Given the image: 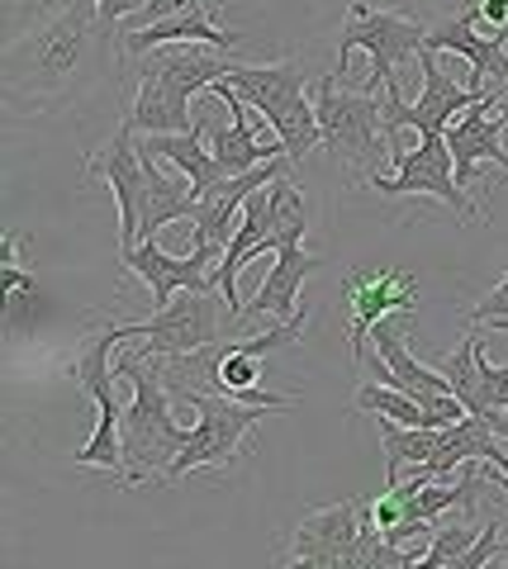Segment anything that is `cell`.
I'll use <instances>...</instances> for the list:
<instances>
[{"label": "cell", "instance_id": "6da1fadb", "mask_svg": "<svg viewBox=\"0 0 508 569\" xmlns=\"http://www.w3.org/2000/svg\"><path fill=\"white\" fill-rule=\"evenodd\" d=\"M114 33L100 24L96 0H81L58 20L6 39L0 91L14 114H48L96 81V62L110 52Z\"/></svg>", "mask_w": 508, "mask_h": 569}, {"label": "cell", "instance_id": "7a4b0ae2", "mask_svg": "<svg viewBox=\"0 0 508 569\" xmlns=\"http://www.w3.org/2000/svg\"><path fill=\"white\" fill-rule=\"evenodd\" d=\"M114 370L119 380L133 385V403L124 408V475H119V485L133 489V485H148V479L162 485L171 460L190 441V427L171 418V385H167L162 356H148L133 347L119 356Z\"/></svg>", "mask_w": 508, "mask_h": 569}, {"label": "cell", "instance_id": "3957f363", "mask_svg": "<svg viewBox=\"0 0 508 569\" xmlns=\"http://www.w3.org/2000/svg\"><path fill=\"white\" fill-rule=\"evenodd\" d=\"M323 148L332 162L352 171V181H371L390 167V133H385V100L371 91H338V71L313 86Z\"/></svg>", "mask_w": 508, "mask_h": 569}, {"label": "cell", "instance_id": "277c9868", "mask_svg": "<svg viewBox=\"0 0 508 569\" xmlns=\"http://www.w3.org/2000/svg\"><path fill=\"white\" fill-rule=\"evenodd\" d=\"M177 395L196 408L200 422L190 427L186 451L171 460L162 485H181V479L196 475V470H229L242 456V447H248V437L267 422V413H280L276 403H248V399L219 395V389H200V385L177 389Z\"/></svg>", "mask_w": 508, "mask_h": 569}, {"label": "cell", "instance_id": "5b68a950", "mask_svg": "<svg viewBox=\"0 0 508 569\" xmlns=\"http://www.w3.org/2000/svg\"><path fill=\"white\" fill-rule=\"evenodd\" d=\"M428 39V24L414 20V14H395V10H376L366 0H352L347 6V20L338 33V77H347V58L352 52H366L371 58V81L361 91H399V62L414 58Z\"/></svg>", "mask_w": 508, "mask_h": 569}, {"label": "cell", "instance_id": "8992f818", "mask_svg": "<svg viewBox=\"0 0 508 569\" xmlns=\"http://www.w3.org/2000/svg\"><path fill=\"white\" fill-rule=\"evenodd\" d=\"M124 342V332H119L114 323L110 328H100L91 342H86L81 351H77V366L67 370L86 395L96 399V432H91V441L77 451V466H86V470H110V475H124V408L114 403V347Z\"/></svg>", "mask_w": 508, "mask_h": 569}, {"label": "cell", "instance_id": "52a82bcc", "mask_svg": "<svg viewBox=\"0 0 508 569\" xmlns=\"http://www.w3.org/2000/svg\"><path fill=\"white\" fill-rule=\"evenodd\" d=\"M233 323H242V318H233L229 299L219 290H186L167 309H157L148 323H119V332H124V342H138V351L148 356H190L223 342V332Z\"/></svg>", "mask_w": 508, "mask_h": 569}, {"label": "cell", "instance_id": "ba28073f", "mask_svg": "<svg viewBox=\"0 0 508 569\" xmlns=\"http://www.w3.org/2000/svg\"><path fill=\"white\" fill-rule=\"evenodd\" d=\"M418 309V276L395 271V266H352L342 276V318H347V342H352V361L361 366L371 328L390 313Z\"/></svg>", "mask_w": 508, "mask_h": 569}, {"label": "cell", "instance_id": "9c48e42d", "mask_svg": "<svg viewBox=\"0 0 508 569\" xmlns=\"http://www.w3.org/2000/svg\"><path fill=\"white\" fill-rule=\"evenodd\" d=\"M366 186L376 194H390V200H399V194H432V200H442L447 209H457L461 219H480V204L466 200V186L457 176V157H451L447 133H424L414 152L399 157L395 176H371Z\"/></svg>", "mask_w": 508, "mask_h": 569}, {"label": "cell", "instance_id": "30bf717a", "mask_svg": "<svg viewBox=\"0 0 508 569\" xmlns=\"http://www.w3.org/2000/svg\"><path fill=\"white\" fill-rule=\"evenodd\" d=\"M418 67H424V91L409 104L405 91H385V133H399V129H418V133H447V123L466 114L476 100H485V91H470V86H457V77H447L437 67V52L418 48Z\"/></svg>", "mask_w": 508, "mask_h": 569}, {"label": "cell", "instance_id": "8fae6325", "mask_svg": "<svg viewBox=\"0 0 508 569\" xmlns=\"http://www.w3.org/2000/svg\"><path fill=\"white\" fill-rule=\"evenodd\" d=\"M361 498H342V503L305 512V522L280 541L276 560L286 565H309V569H347V556L361 537Z\"/></svg>", "mask_w": 508, "mask_h": 569}, {"label": "cell", "instance_id": "7c38bea8", "mask_svg": "<svg viewBox=\"0 0 508 569\" xmlns=\"http://www.w3.org/2000/svg\"><path fill=\"white\" fill-rule=\"evenodd\" d=\"M86 176L91 181L96 176L110 181L114 204H119V247H138L143 242V194H148V162L138 152V133L119 123V133L100 152H91Z\"/></svg>", "mask_w": 508, "mask_h": 569}, {"label": "cell", "instance_id": "4fadbf2b", "mask_svg": "<svg viewBox=\"0 0 508 569\" xmlns=\"http://www.w3.org/2000/svg\"><path fill=\"white\" fill-rule=\"evenodd\" d=\"M215 257L219 247H190V257H171L167 247L143 238L138 247H124V271H133L152 290V309H167L186 290H215V271H209Z\"/></svg>", "mask_w": 508, "mask_h": 569}, {"label": "cell", "instance_id": "5bb4252c", "mask_svg": "<svg viewBox=\"0 0 508 569\" xmlns=\"http://www.w3.org/2000/svg\"><path fill=\"white\" fill-rule=\"evenodd\" d=\"M495 91H485V100H476L466 114H457L447 123V142H451V157H457V176H461V186L466 181H476V167L489 162V167H499L508 176V152H504V142L499 133L508 129V123L495 114Z\"/></svg>", "mask_w": 508, "mask_h": 569}, {"label": "cell", "instance_id": "9a60e30c", "mask_svg": "<svg viewBox=\"0 0 508 569\" xmlns=\"http://www.w3.org/2000/svg\"><path fill=\"white\" fill-rule=\"evenodd\" d=\"M313 271H323V257L300 252V247H276V266L267 271V280L257 284L252 305L242 309V323H248V318H271V323L300 318V290Z\"/></svg>", "mask_w": 508, "mask_h": 569}, {"label": "cell", "instance_id": "2e32d148", "mask_svg": "<svg viewBox=\"0 0 508 569\" xmlns=\"http://www.w3.org/2000/svg\"><path fill=\"white\" fill-rule=\"evenodd\" d=\"M209 96L229 104V123H223V129H215V148H209L229 176L252 171V167H261V162H271V157H286V148H280L276 133H271L267 142L252 133V123H248V100H242L229 81H215V86H209Z\"/></svg>", "mask_w": 508, "mask_h": 569}, {"label": "cell", "instance_id": "e0dca14e", "mask_svg": "<svg viewBox=\"0 0 508 569\" xmlns=\"http://www.w3.org/2000/svg\"><path fill=\"white\" fill-rule=\"evenodd\" d=\"M162 43H215V48H238L242 39L238 33H223L215 24V6H200V10H181V14H167L148 29H133L119 39V58H143V52L162 48Z\"/></svg>", "mask_w": 508, "mask_h": 569}, {"label": "cell", "instance_id": "ac0fdd59", "mask_svg": "<svg viewBox=\"0 0 508 569\" xmlns=\"http://www.w3.org/2000/svg\"><path fill=\"white\" fill-rule=\"evenodd\" d=\"M223 81H229L233 91L248 100L267 123H271L280 110H290V104L300 100V96H309V91H305V71H300V62H267V67L233 62V71H229Z\"/></svg>", "mask_w": 508, "mask_h": 569}, {"label": "cell", "instance_id": "d6986e66", "mask_svg": "<svg viewBox=\"0 0 508 569\" xmlns=\"http://www.w3.org/2000/svg\"><path fill=\"white\" fill-rule=\"evenodd\" d=\"M124 129L133 133H186L190 129V96H181L171 81H162L157 71L138 67V91L133 110L124 114Z\"/></svg>", "mask_w": 508, "mask_h": 569}, {"label": "cell", "instance_id": "ffe728a7", "mask_svg": "<svg viewBox=\"0 0 508 569\" xmlns=\"http://www.w3.org/2000/svg\"><path fill=\"white\" fill-rule=\"evenodd\" d=\"M200 129H205V119L196 123V129H186V133H138V152H152V157H162V162H171L190 186L205 194L209 186H219L229 171H223L219 157L205 148Z\"/></svg>", "mask_w": 508, "mask_h": 569}, {"label": "cell", "instance_id": "44dd1931", "mask_svg": "<svg viewBox=\"0 0 508 569\" xmlns=\"http://www.w3.org/2000/svg\"><path fill=\"white\" fill-rule=\"evenodd\" d=\"M143 162H148V194H143V238H157L167 223H177V219H190L196 213V200H200V190L186 181V176H171L162 167V157H152L143 152Z\"/></svg>", "mask_w": 508, "mask_h": 569}, {"label": "cell", "instance_id": "7402d4cb", "mask_svg": "<svg viewBox=\"0 0 508 569\" xmlns=\"http://www.w3.org/2000/svg\"><path fill=\"white\" fill-rule=\"evenodd\" d=\"M380 422V451H385V485H399L409 466H424L442 447V427H409L395 418H376Z\"/></svg>", "mask_w": 508, "mask_h": 569}, {"label": "cell", "instance_id": "603a6c76", "mask_svg": "<svg viewBox=\"0 0 508 569\" xmlns=\"http://www.w3.org/2000/svg\"><path fill=\"white\" fill-rule=\"evenodd\" d=\"M357 413H371V418H395V422H409V427H428V413H424V399L409 395L399 385H361L357 389Z\"/></svg>", "mask_w": 508, "mask_h": 569}, {"label": "cell", "instance_id": "cb8c5ba5", "mask_svg": "<svg viewBox=\"0 0 508 569\" xmlns=\"http://www.w3.org/2000/svg\"><path fill=\"white\" fill-rule=\"evenodd\" d=\"M271 209H276V247H300L309 233V204H305V190L286 176L271 181Z\"/></svg>", "mask_w": 508, "mask_h": 569}, {"label": "cell", "instance_id": "d4e9b609", "mask_svg": "<svg viewBox=\"0 0 508 569\" xmlns=\"http://www.w3.org/2000/svg\"><path fill=\"white\" fill-rule=\"evenodd\" d=\"M480 351H485L480 337H466V342H461L457 351L437 356V370L447 376L451 395H457L466 408H476V395H480Z\"/></svg>", "mask_w": 508, "mask_h": 569}, {"label": "cell", "instance_id": "484cf974", "mask_svg": "<svg viewBox=\"0 0 508 569\" xmlns=\"http://www.w3.org/2000/svg\"><path fill=\"white\" fill-rule=\"evenodd\" d=\"M72 6H81V0H6V39H20V33L58 20Z\"/></svg>", "mask_w": 508, "mask_h": 569}, {"label": "cell", "instance_id": "4316f807", "mask_svg": "<svg viewBox=\"0 0 508 569\" xmlns=\"http://www.w3.org/2000/svg\"><path fill=\"white\" fill-rule=\"evenodd\" d=\"M485 531V527H480ZM480 531L476 527H442V531H432V541L424 550V565L428 569H457L466 560V550L480 541Z\"/></svg>", "mask_w": 508, "mask_h": 569}, {"label": "cell", "instance_id": "83f0119b", "mask_svg": "<svg viewBox=\"0 0 508 569\" xmlns=\"http://www.w3.org/2000/svg\"><path fill=\"white\" fill-rule=\"evenodd\" d=\"M200 6H215V0H148L138 14H129L124 24V33H133V29H148V24H157V20H167V14H181V10H200Z\"/></svg>", "mask_w": 508, "mask_h": 569}, {"label": "cell", "instance_id": "f1b7e54d", "mask_svg": "<svg viewBox=\"0 0 508 569\" xmlns=\"http://www.w3.org/2000/svg\"><path fill=\"white\" fill-rule=\"evenodd\" d=\"M504 546V522L495 518V522H485V531H480V541L466 550V560L457 565V569H485L489 560H495V550Z\"/></svg>", "mask_w": 508, "mask_h": 569}, {"label": "cell", "instance_id": "f546056e", "mask_svg": "<svg viewBox=\"0 0 508 569\" xmlns=\"http://www.w3.org/2000/svg\"><path fill=\"white\" fill-rule=\"evenodd\" d=\"M504 313H508V271L495 280V290H489L480 305L466 313V323H476V328H480V323H489V318H504Z\"/></svg>", "mask_w": 508, "mask_h": 569}, {"label": "cell", "instance_id": "4dcf8cb0", "mask_svg": "<svg viewBox=\"0 0 508 569\" xmlns=\"http://www.w3.org/2000/svg\"><path fill=\"white\" fill-rule=\"evenodd\" d=\"M148 0H96V14H100V24L110 29V33H119V24L129 20V14H138Z\"/></svg>", "mask_w": 508, "mask_h": 569}, {"label": "cell", "instance_id": "1f68e13d", "mask_svg": "<svg viewBox=\"0 0 508 569\" xmlns=\"http://www.w3.org/2000/svg\"><path fill=\"white\" fill-rule=\"evenodd\" d=\"M476 20L489 24V33H508V0H476Z\"/></svg>", "mask_w": 508, "mask_h": 569}, {"label": "cell", "instance_id": "d6a6232c", "mask_svg": "<svg viewBox=\"0 0 508 569\" xmlns=\"http://www.w3.org/2000/svg\"><path fill=\"white\" fill-rule=\"evenodd\" d=\"M485 328H495V332H508V313H504V318H495V323H485Z\"/></svg>", "mask_w": 508, "mask_h": 569}, {"label": "cell", "instance_id": "836d02e7", "mask_svg": "<svg viewBox=\"0 0 508 569\" xmlns=\"http://www.w3.org/2000/svg\"><path fill=\"white\" fill-rule=\"evenodd\" d=\"M495 114H499V119H504V123H508V96H504V100H499V104H495Z\"/></svg>", "mask_w": 508, "mask_h": 569}, {"label": "cell", "instance_id": "e575fe53", "mask_svg": "<svg viewBox=\"0 0 508 569\" xmlns=\"http://www.w3.org/2000/svg\"><path fill=\"white\" fill-rule=\"evenodd\" d=\"M409 6H447V0H409Z\"/></svg>", "mask_w": 508, "mask_h": 569}]
</instances>
